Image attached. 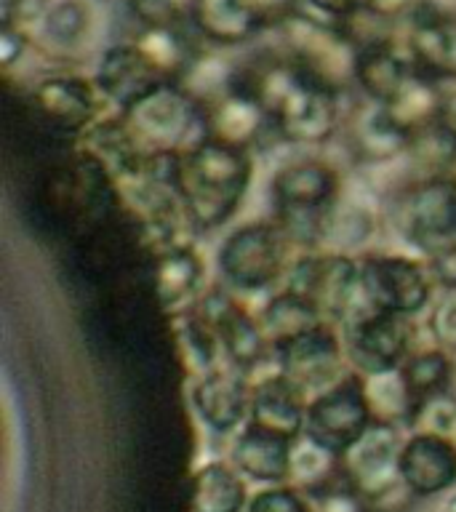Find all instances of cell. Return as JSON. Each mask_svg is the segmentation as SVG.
I'll use <instances>...</instances> for the list:
<instances>
[{
	"instance_id": "obj_43",
	"label": "cell",
	"mask_w": 456,
	"mask_h": 512,
	"mask_svg": "<svg viewBox=\"0 0 456 512\" xmlns=\"http://www.w3.org/2000/svg\"><path fill=\"white\" fill-rule=\"evenodd\" d=\"M120 3H128V6H131V3H136V0H120Z\"/></svg>"
},
{
	"instance_id": "obj_41",
	"label": "cell",
	"mask_w": 456,
	"mask_h": 512,
	"mask_svg": "<svg viewBox=\"0 0 456 512\" xmlns=\"http://www.w3.org/2000/svg\"><path fill=\"white\" fill-rule=\"evenodd\" d=\"M443 174L451 176L456 182V144H454V150H451V155L446 158V166H443Z\"/></svg>"
},
{
	"instance_id": "obj_6",
	"label": "cell",
	"mask_w": 456,
	"mask_h": 512,
	"mask_svg": "<svg viewBox=\"0 0 456 512\" xmlns=\"http://www.w3.org/2000/svg\"><path fill=\"white\" fill-rule=\"evenodd\" d=\"M398 424L374 422L366 435L342 454L347 486L358 494L366 512H406L416 496L408 491L400 475Z\"/></svg>"
},
{
	"instance_id": "obj_19",
	"label": "cell",
	"mask_w": 456,
	"mask_h": 512,
	"mask_svg": "<svg viewBox=\"0 0 456 512\" xmlns=\"http://www.w3.org/2000/svg\"><path fill=\"white\" fill-rule=\"evenodd\" d=\"M203 118H206V139L232 144L240 150H251L264 128L272 126L262 104L235 86L203 102Z\"/></svg>"
},
{
	"instance_id": "obj_12",
	"label": "cell",
	"mask_w": 456,
	"mask_h": 512,
	"mask_svg": "<svg viewBox=\"0 0 456 512\" xmlns=\"http://www.w3.org/2000/svg\"><path fill=\"white\" fill-rule=\"evenodd\" d=\"M344 352L360 376L387 374L403 366L414 344V323L406 315L360 310L344 320Z\"/></svg>"
},
{
	"instance_id": "obj_21",
	"label": "cell",
	"mask_w": 456,
	"mask_h": 512,
	"mask_svg": "<svg viewBox=\"0 0 456 512\" xmlns=\"http://www.w3.org/2000/svg\"><path fill=\"white\" fill-rule=\"evenodd\" d=\"M291 456H294V440L251 422L243 424L232 440V464L248 480H256L264 486L288 483Z\"/></svg>"
},
{
	"instance_id": "obj_37",
	"label": "cell",
	"mask_w": 456,
	"mask_h": 512,
	"mask_svg": "<svg viewBox=\"0 0 456 512\" xmlns=\"http://www.w3.org/2000/svg\"><path fill=\"white\" fill-rule=\"evenodd\" d=\"M427 328L438 347L456 355V288H446V294L432 304Z\"/></svg>"
},
{
	"instance_id": "obj_10",
	"label": "cell",
	"mask_w": 456,
	"mask_h": 512,
	"mask_svg": "<svg viewBox=\"0 0 456 512\" xmlns=\"http://www.w3.org/2000/svg\"><path fill=\"white\" fill-rule=\"evenodd\" d=\"M374 411L368 403L366 384L360 374H344L326 390L315 392L307 403L304 438L342 456L358 443L374 424Z\"/></svg>"
},
{
	"instance_id": "obj_35",
	"label": "cell",
	"mask_w": 456,
	"mask_h": 512,
	"mask_svg": "<svg viewBox=\"0 0 456 512\" xmlns=\"http://www.w3.org/2000/svg\"><path fill=\"white\" fill-rule=\"evenodd\" d=\"M408 430L419 432H432V435H443V438L456 440V398L451 392H438L424 398L416 406L414 416Z\"/></svg>"
},
{
	"instance_id": "obj_30",
	"label": "cell",
	"mask_w": 456,
	"mask_h": 512,
	"mask_svg": "<svg viewBox=\"0 0 456 512\" xmlns=\"http://www.w3.org/2000/svg\"><path fill=\"white\" fill-rule=\"evenodd\" d=\"M363 384H366L368 403H371L376 422L398 424V427H408L411 424V416L416 411V400L411 395V390H408L400 368L387 371V374L363 376Z\"/></svg>"
},
{
	"instance_id": "obj_22",
	"label": "cell",
	"mask_w": 456,
	"mask_h": 512,
	"mask_svg": "<svg viewBox=\"0 0 456 512\" xmlns=\"http://www.w3.org/2000/svg\"><path fill=\"white\" fill-rule=\"evenodd\" d=\"M408 56L435 80H456V16L419 8L408 30Z\"/></svg>"
},
{
	"instance_id": "obj_23",
	"label": "cell",
	"mask_w": 456,
	"mask_h": 512,
	"mask_svg": "<svg viewBox=\"0 0 456 512\" xmlns=\"http://www.w3.org/2000/svg\"><path fill=\"white\" fill-rule=\"evenodd\" d=\"M190 24L216 46H238L262 30L264 19L248 0H190Z\"/></svg>"
},
{
	"instance_id": "obj_3",
	"label": "cell",
	"mask_w": 456,
	"mask_h": 512,
	"mask_svg": "<svg viewBox=\"0 0 456 512\" xmlns=\"http://www.w3.org/2000/svg\"><path fill=\"white\" fill-rule=\"evenodd\" d=\"M118 123L144 163H168L206 139L203 104L179 80H166L128 104Z\"/></svg>"
},
{
	"instance_id": "obj_24",
	"label": "cell",
	"mask_w": 456,
	"mask_h": 512,
	"mask_svg": "<svg viewBox=\"0 0 456 512\" xmlns=\"http://www.w3.org/2000/svg\"><path fill=\"white\" fill-rule=\"evenodd\" d=\"M203 278H206V264L187 243H174L155 254V286H158L160 304L166 310L182 312L195 307Z\"/></svg>"
},
{
	"instance_id": "obj_34",
	"label": "cell",
	"mask_w": 456,
	"mask_h": 512,
	"mask_svg": "<svg viewBox=\"0 0 456 512\" xmlns=\"http://www.w3.org/2000/svg\"><path fill=\"white\" fill-rule=\"evenodd\" d=\"M88 27V11L80 6L78 0H67L51 8L43 19V38L51 46L70 48L78 46V40L83 38V32Z\"/></svg>"
},
{
	"instance_id": "obj_20",
	"label": "cell",
	"mask_w": 456,
	"mask_h": 512,
	"mask_svg": "<svg viewBox=\"0 0 456 512\" xmlns=\"http://www.w3.org/2000/svg\"><path fill=\"white\" fill-rule=\"evenodd\" d=\"M307 403H310L307 390L299 387L294 379H288L283 371H278V374L264 376L262 382L254 384L248 422L296 440L304 435Z\"/></svg>"
},
{
	"instance_id": "obj_8",
	"label": "cell",
	"mask_w": 456,
	"mask_h": 512,
	"mask_svg": "<svg viewBox=\"0 0 456 512\" xmlns=\"http://www.w3.org/2000/svg\"><path fill=\"white\" fill-rule=\"evenodd\" d=\"M286 288L315 307L326 323H344L363 310L360 259L344 251H315L291 262Z\"/></svg>"
},
{
	"instance_id": "obj_39",
	"label": "cell",
	"mask_w": 456,
	"mask_h": 512,
	"mask_svg": "<svg viewBox=\"0 0 456 512\" xmlns=\"http://www.w3.org/2000/svg\"><path fill=\"white\" fill-rule=\"evenodd\" d=\"M419 6H422V0H360V8L382 22H395L408 14H416Z\"/></svg>"
},
{
	"instance_id": "obj_16",
	"label": "cell",
	"mask_w": 456,
	"mask_h": 512,
	"mask_svg": "<svg viewBox=\"0 0 456 512\" xmlns=\"http://www.w3.org/2000/svg\"><path fill=\"white\" fill-rule=\"evenodd\" d=\"M251 384L235 366H214L192 384V406L216 435L238 432L251 414Z\"/></svg>"
},
{
	"instance_id": "obj_15",
	"label": "cell",
	"mask_w": 456,
	"mask_h": 512,
	"mask_svg": "<svg viewBox=\"0 0 456 512\" xmlns=\"http://www.w3.org/2000/svg\"><path fill=\"white\" fill-rule=\"evenodd\" d=\"M32 110L38 112L62 134H86L99 123L102 112V91L94 83L78 75H54L40 80L30 94Z\"/></svg>"
},
{
	"instance_id": "obj_25",
	"label": "cell",
	"mask_w": 456,
	"mask_h": 512,
	"mask_svg": "<svg viewBox=\"0 0 456 512\" xmlns=\"http://www.w3.org/2000/svg\"><path fill=\"white\" fill-rule=\"evenodd\" d=\"M382 110L403 134L419 139V136L440 128L443 115H446V102H443L438 80L416 70L406 80V86L400 88L390 102L382 104Z\"/></svg>"
},
{
	"instance_id": "obj_27",
	"label": "cell",
	"mask_w": 456,
	"mask_h": 512,
	"mask_svg": "<svg viewBox=\"0 0 456 512\" xmlns=\"http://www.w3.org/2000/svg\"><path fill=\"white\" fill-rule=\"evenodd\" d=\"M246 475L232 462H206L192 478V512H246Z\"/></svg>"
},
{
	"instance_id": "obj_26",
	"label": "cell",
	"mask_w": 456,
	"mask_h": 512,
	"mask_svg": "<svg viewBox=\"0 0 456 512\" xmlns=\"http://www.w3.org/2000/svg\"><path fill=\"white\" fill-rule=\"evenodd\" d=\"M416 72L411 56L400 54L390 40H374L358 48L355 59V83L374 104H387L406 80Z\"/></svg>"
},
{
	"instance_id": "obj_31",
	"label": "cell",
	"mask_w": 456,
	"mask_h": 512,
	"mask_svg": "<svg viewBox=\"0 0 456 512\" xmlns=\"http://www.w3.org/2000/svg\"><path fill=\"white\" fill-rule=\"evenodd\" d=\"M400 374L419 406L424 398L448 390V384L454 379V360H451V352H446L443 347H432V350L408 355L400 366Z\"/></svg>"
},
{
	"instance_id": "obj_17",
	"label": "cell",
	"mask_w": 456,
	"mask_h": 512,
	"mask_svg": "<svg viewBox=\"0 0 456 512\" xmlns=\"http://www.w3.org/2000/svg\"><path fill=\"white\" fill-rule=\"evenodd\" d=\"M400 475L416 499L451 491L456 486V440L408 430L400 446Z\"/></svg>"
},
{
	"instance_id": "obj_32",
	"label": "cell",
	"mask_w": 456,
	"mask_h": 512,
	"mask_svg": "<svg viewBox=\"0 0 456 512\" xmlns=\"http://www.w3.org/2000/svg\"><path fill=\"white\" fill-rule=\"evenodd\" d=\"M355 144L363 158L368 160H387L392 155H400L408 150L414 139L403 134L382 110V104H374V110L360 115V123L355 126Z\"/></svg>"
},
{
	"instance_id": "obj_29",
	"label": "cell",
	"mask_w": 456,
	"mask_h": 512,
	"mask_svg": "<svg viewBox=\"0 0 456 512\" xmlns=\"http://www.w3.org/2000/svg\"><path fill=\"white\" fill-rule=\"evenodd\" d=\"M259 318H262L264 331L270 336L272 350L288 342V339H294V336L304 334V331H310V328L320 326V323H326L323 315L307 299H302L294 291H288V288H283L278 296H272L270 302L264 304Z\"/></svg>"
},
{
	"instance_id": "obj_38",
	"label": "cell",
	"mask_w": 456,
	"mask_h": 512,
	"mask_svg": "<svg viewBox=\"0 0 456 512\" xmlns=\"http://www.w3.org/2000/svg\"><path fill=\"white\" fill-rule=\"evenodd\" d=\"M312 502H315V512H366L358 494L347 486V480L326 491V494L315 496Z\"/></svg>"
},
{
	"instance_id": "obj_11",
	"label": "cell",
	"mask_w": 456,
	"mask_h": 512,
	"mask_svg": "<svg viewBox=\"0 0 456 512\" xmlns=\"http://www.w3.org/2000/svg\"><path fill=\"white\" fill-rule=\"evenodd\" d=\"M432 296V272L400 254H368L360 259V302L366 310L414 318Z\"/></svg>"
},
{
	"instance_id": "obj_9",
	"label": "cell",
	"mask_w": 456,
	"mask_h": 512,
	"mask_svg": "<svg viewBox=\"0 0 456 512\" xmlns=\"http://www.w3.org/2000/svg\"><path fill=\"white\" fill-rule=\"evenodd\" d=\"M288 238L278 222H251L224 238L216 254L222 278L240 291H262L288 272Z\"/></svg>"
},
{
	"instance_id": "obj_13",
	"label": "cell",
	"mask_w": 456,
	"mask_h": 512,
	"mask_svg": "<svg viewBox=\"0 0 456 512\" xmlns=\"http://www.w3.org/2000/svg\"><path fill=\"white\" fill-rule=\"evenodd\" d=\"M208 326L219 336V344L230 358V366L248 374L267 360L272 350V342L262 326V318H256L235 302L222 288H211L200 296L198 307H192Z\"/></svg>"
},
{
	"instance_id": "obj_40",
	"label": "cell",
	"mask_w": 456,
	"mask_h": 512,
	"mask_svg": "<svg viewBox=\"0 0 456 512\" xmlns=\"http://www.w3.org/2000/svg\"><path fill=\"white\" fill-rule=\"evenodd\" d=\"M312 8H318L320 14L331 16V19H344L350 16L355 8H360V0H307Z\"/></svg>"
},
{
	"instance_id": "obj_28",
	"label": "cell",
	"mask_w": 456,
	"mask_h": 512,
	"mask_svg": "<svg viewBox=\"0 0 456 512\" xmlns=\"http://www.w3.org/2000/svg\"><path fill=\"white\" fill-rule=\"evenodd\" d=\"M288 483H294L296 488H302L304 494H310L312 499L320 494H326L334 486L344 483L342 456L331 454L328 448L312 443L310 438L294 440V456H291V475Z\"/></svg>"
},
{
	"instance_id": "obj_5",
	"label": "cell",
	"mask_w": 456,
	"mask_h": 512,
	"mask_svg": "<svg viewBox=\"0 0 456 512\" xmlns=\"http://www.w3.org/2000/svg\"><path fill=\"white\" fill-rule=\"evenodd\" d=\"M336 203H339V174L326 160H294L280 168L272 179L275 222L283 227L291 243L299 246L320 243Z\"/></svg>"
},
{
	"instance_id": "obj_44",
	"label": "cell",
	"mask_w": 456,
	"mask_h": 512,
	"mask_svg": "<svg viewBox=\"0 0 456 512\" xmlns=\"http://www.w3.org/2000/svg\"><path fill=\"white\" fill-rule=\"evenodd\" d=\"M454 134H456V128H454Z\"/></svg>"
},
{
	"instance_id": "obj_14",
	"label": "cell",
	"mask_w": 456,
	"mask_h": 512,
	"mask_svg": "<svg viewBox=\"0 0 456 512\" xmlns=\"http://www.w3.org/2000/svg\"><path fill=\"white\" fill-rule=\"evenodd\" d=\"M275 355L280 363L278 371H283L307 392H320L339 382L344 376V363H347L344 342L331 323H320L288 339L275 347Z\"/></svg>"
},
{
	"instance_id": "obj_42",
	"label": "cell",
	"mask_w": 456,
	"mask_h": 512,
	"mask_svg": "<svg viewBox=\"0 0 456 512\" xmlns=\"http://www.w3.org/2000/svg\"><path fill=\"white\" fill-rule=\"evenodd\" d=\"M443 512H456V494L451 496V499H448V504H446V510Z\"/></svg>"
},
{
	"instance_id": "obj_4",
	"label": "cell",
	"mask_w": 456,
	"mask_h": 512,
	"mask_svg": "<svg viewBox=\"0 0 456 512\" xmlns=\"http://www.w3.org/2000/svg\"><path fill=\"white\" fill-rule=\"evenodd\" d=\"M400 230L424 254L432 278L456 288V182L435 174L414 184L400 206Z\"/></svg>"
},
{
	"instance_id": "obj_1",
	"label": "cell",
	"mask_w": 456,
	"mask_h": 512,
	"mask_svg": "<svg viewBox=\"0 0 456 512\" xmlns=\"http://www.w3.org/2000/svg\"><path fill=\"white\" fill-rule=\"evenodd\" d=\"M232 86L254 96L288 142L323 144L339 128V96L310 83L283 54L254 56L232 70Z\"/></svg>"
},
{
	"instance_id": "obj_7",
	"label": "cell",
	"mask_w": 456,
	"mask_h": 512,
	"mask_svg": "<svg viewBox=\"0 0 456 512\" xmlns=\"http://www.w3.org/2000/svg\"><path fill=\"white\" fill-rule=\"evenodd\" d=\"M280 35H283L280 54L310 83L336 96L344 94V88L355 83L358 46L347 38L342 27L320 24L310 16L291 11L280 22Z\"/></svg>"
},
{
	"instance_id": "obj_36",
	"label": "cell",
	"mask_w": 456,
	"mask_h": 512,
	"mask_svg": "<svg viewBox=\"0 0 456 512\" xmlns=\"http://www.w3.org/2000/svg\"><path fill=\"white\" fill-rule=\"evenodd\" d=\"M246 512H315V502L294 483H272L251 494Z\"/></svg>"
},
{
	"instance_id": "obj_33",
	"label": "cell",
	"mask_w": 456,
	"mask_h": 512,
	"mask_svg": "<svg viewBox=\"0 0 456 512\" xmlns=\"http://www.w3.org/2000/svg\"><path fill=\"white\" fill-rule=\"evenodd\" d=\"M184 323L179 326V339H182V347L187 352V360L198 374L208 371V368L216 366V350H219V336L206 320L200 318L198 312L192 310V315L182 318Z\"/></svg>"
},
{
	"instance_id": "obj_18",
	"label": "cell",
	"mask_w": 456,
	"mask_h": 512,
	"mask_svg": "<svg viewBox=\"0 0 456 512\" xmlns=\"http://www.w3.org/2000/svg\"><path fill=\"white\" fill-rule=\"evenodd\" d=\"M166 75L155 67L150 56L142 48L131 43H118L102 56V64L96 70V86L104 99H110L126 110L128 104L139 102L152 88L166 83Z\"/></svg>"
},
{
	"instance_id": "obj_2",
	"label": "cell",
	"mask_w": 456,
	"mask_h": 512,
	"mask_svg": "<svg viewBox=\"0 0 456 512\" xmlns=\"http://www.w3.org/2000/svg\"><path fill=\"white\" fill-rule=\"evenodd\" d=\"M251 176V152L216 139H203L184 155L168 160V182L195 230H216L230 222L246 198Z\"/></svg>"
}]
</instances>
